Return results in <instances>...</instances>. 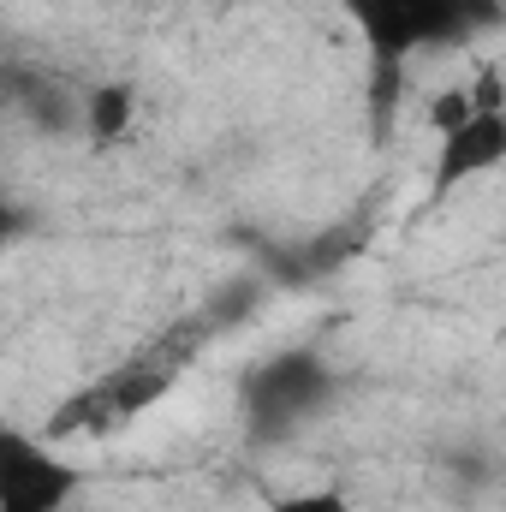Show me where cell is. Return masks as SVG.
Here are the masks:
<instances>
[{
    "mask_svg": "<svg viewBox=\"0 0 506 512\" xmlns=\"http://www.w3.org/2000/svg\"><path fill=\"white\" fill-rule=\"evenodd\" d=\"M471 114H477V102H471V84H447V90L429 102V126L441 131V137H447L453 126H465Z\"/></svg>",
    "mask_w": 506,
    "mask_h": 512,
    "instance_id": "7",
    "label": "cell"
},
{
    "mask_svg": "<svg viewBox=\"0 0 506 512\" xmlns=\"http://www.w3.org/2000/svg\"><path fill=\"white\" fill-rule=\"evenodd\" d=\"M358 36L376 48V60H405L417 48H435L459 36V0H340Z\"/></svg>",
    "mask_w": 506,
    "mask_h": 512,
    "instance_id": "2",
    "label": "cell"
},
{
    "mask_svg": "<svg viewBox=\"0 0 506 512\" xmlns=\"http://www.w3.org/2000/svg\"><path fill=\"white\" fill-rule=\"evenodd\" d=\"M131 108H137V96H131L126 84H102V90H90V102H84V126H90L96 143H114V137L131 131Z\"/></svg>",
    "mask_w": 506,
    "mask_h": 512,
    "instance_id": "5",
    "label": "cell"
},
{
    "mask_svg": "<svg viewBox=\"0 0 506 512\" xmlns=\"http://www.w3.org/2000/svg\"><path fill=\"white\" fill-rule=\"evenodd\" d=\"M12 233H18V209H12V203H0V245H6Z\"/></svg>",
    "mask_w": 506,
    "mask_h": 512,
    "instance_id": "8",
    "label": "cell"
},
{
    "mask_svg": "<svg viewBox=\"0 0 506 512\" xmlns=\"http://www.w3.org/2000/svg\"><path fill=\"white\" fill-rule=\"evenodd\" d=\"M268 512H358L346 489H292V495H274Z\"/></svg>",
    "mask_w": 506,
    "mask_h": 512,
    "instance_id": "6",
    "label": "cell"
},
{
    "mask_svg": "<svg viewBox=\"0 0 506 512\" xmlns=\"http://www.w3.org/2000/svg\"><path fill=\"white\" fill-rule=\"evenodd\" d=\"M84 489V465L60 447L0 429V512H66Z\"/></svg>",
    "mask_w": 506,
    "mask_h": 512,
    "instance_id": "1",
    "label": "cell"
},
{
    "mask_svg": "<svg viewBox=\"0 0 506 512\" xmlns=\"http://www.w3.org/2000/svg\"><path fill=\"white\" fill-rule=\"evenodd\" d=\"M322 387H328V376H322L310 358H280V364L256 382V405H262L268 417H298V411L316 405Z\"/></svg>",
    "mask_w": 506,
    "mask_h": 512,
    "instance_id": "4",
    "label": "cell"
},
{
    "mask_svg": "<svg viewBox=\"0 0 506 512\" xmlns=\"http://www.w3.org/2000/svg\"><path fill=\"white\" fill-rule=\"evenodd\" d=\"M506 161V114H471L465 126H453L441 137L435 155V191H453L477 173H495Z\"/></svg>",
    "mask_w": 506,
    "mask_h": 512,
    "instance_id": "3",
    "label": "cell"
}]
</instances>
